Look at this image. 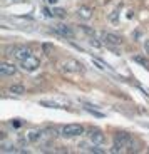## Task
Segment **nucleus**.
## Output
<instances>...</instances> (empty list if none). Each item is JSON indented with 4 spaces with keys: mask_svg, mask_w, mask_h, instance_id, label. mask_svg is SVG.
<instances>
[{
    "mask_svg": "<svg viewBox=\"0 0 149 154\" xmlns=\"http://www.w3.org/2000/svg\"><path fill=\"white\" fill-rule=\"evenodd\" d=\"M84 126H80V124H67L61 129V136L62 137H77V136L84 134Z\"/></svg>",
    "mask_w": 149,
    "mask_h": 154,
    "instance_id": "1",
    "label": "nucleus"
},
{
    "mask_svg": "<svg viewBox=\"0 0 149 154\" xmlns=\"http://www.w3.org/2000/svg\"><path fill=\"white\" fill-rule=\"evenodd\" d=\"M101 40H102L107 47H117V45L123 44L121 37L116 35V34H112V32H102V34H101Z\"/></svg>",
    "mask_w": 149,
    "mask_h": 154,
    "instance_id": "2",
    "label": "nucleus"
},
{
    "mask_svg": "<svg viewBox=\"0 0 149 154\" xmlns=\"http://www.w3.org/2000/svg\"><path fill=\"white\" fill-rule=\"evenodd\" d=\"M87 137L92 144H97V146H101V144L106 141V136L102 134L101 129H91V131L87 132Z\"/></svg>",
    "mask_w": 149,
    "mask_h": 154,
    "instance_id": "3",
    "label": "nucleus"
},
{
    "mask_svg": "<svg viewBox=\"0 0 149 154\" xmlns=\"http://www.w3.org/2000/svg\"><path fill=\"white\" fill-rule=\"evenodd\" d=\"M14 57H15L17 60L23 62V60H27L29 57H32V52H30V49H27V47H15V50H14Z\"/></svg>",
    "mask_w": 149,
    "mask_h": 154,
    "instance_id": "4",
    "label": "nucleus"
},
{
    "mask_svg": "<svg viewBox=\"0 0 149 154\" xmlns=\"http://www.w3.org/2000/svg\"><path fill=\"white\" fill-rule=\"evenodd\" d=\"M55 32H57L59 35H62V37H65V38H74L72 27L65 25V23H57V25H55Z\"/></svg>",
    "mask_w": 149,
    "mask_h": 154,
    "instance_id": "5",
    "label": "nucleus"
},
{
    "mask_svg": "<svg viewBox=\"0 0 149 154\" xmlns=\"http://www.w3.org/2000/svg\"><path fill=\"white\" fill-rule=\"evenodd\" d=\"M17 74V67L14 64H8V62H2L0 64V75L4 77H10Z\"/></svg>",
    "mask_w": 149,
    "mask_h": 154,
    "instance_id": "6",
    "label": "nucleus"
},
{
    "mask_svg": "<svg viewBox=\"0 0 149 154\" xmlns=\"http://www.w3.org/2000/svg\"><path fill=\"white\" fill-rule=\"evenodd\" d=\"M22 64V67L25 70H29V72H32V70H35L39 67V59H35V57H29L27 60H23V62H20Z\"/></svg>",
    "mask_w": 149,
    "mask_h": 154,
    "instance_id": "7",
    "label": "nucleus"
},
{
    "mask_svg": "<svg viewBox=\"0 0 149 154\" xmlns=\"http://www.w3.org/2000/svg\"><path fill=\"white\" fill-rule=\"evenodd\" d=\"M77 15L82 20H89L92 17V8L89 7V5H80V7L77 8Z\"/></svg>",
    "mask_w": 149,
    "mask_h": 154,
    "instance_id": "8",
    "label": "nucleus"
},
{
    "mask_svg": "<svg viewBox=\"0 0 149 154\" xmlns=\"http://www.w3.org/2000/svg\"><path fill=\"white\" fill-rule=\"evenodd\" d=\"M8 92L15 94V96H22V94H25V87H23L22 84H12L10 87H8Z\"/></svg>",
    "mask_w": 149,
    "mask_h": 154,
    "instance_id": "9",
    "label": "nucleus"
},
{
    "mask_svg": "<svg viewBox=\"0 0 149 154\" xmlns=\"http://www.w3.org/2000/svg\"><path fill=\"white\" fill-rule=\"evenodd\" d=\"M39 104L44 106V107H50V109H65V106L57 104V102H52V100H40Z\"/></svg>",
    "mask_w": 149,
    "mask_h": 154,
    "instance_id": "10",
    "label": "nucleus"
},
{
    "mask_svg": "<svg viewBox=\"0 0 149 154\" xmlns=\"http://www.w3.org/2000/svg\"><path fill=\"white\" fill-rule=\"evenodd\" d=\"M132 60H134V62H138V64H141V66H144V67H149V62L146 60V59H142L141 55H134Z\"/></svg>",
    "mask_w": 149,
    "mask_h": 154,
    "instance_id": "11",
    "label": "nucleus"
},
{
    "mask_svg": "<svg viewBox=\"0 0 149 154\" xmlns=\"http://www.w3.org/2000/svg\"><path fill=\"white\" fill-rule=\"evenodd\" d=\"M52 14L55 17H59V19H64V17H65V10H64V8H54Z\"/></svg>",
    "mask_w": 149,
    "mask_h": 154,
    "instance_id": "12",
    "label": "nucleus"
},
{
    "mask_svg": "<svg viewBox=\"0 0 149 154\" xmlns=\"http://www.w3.org/2000/svg\"><path fill=\"white\" fill-rule=\"evenodd\" d=\"M92 62H94L96 66H99L102 70H107V69H109V66H106V64H104V62H101L99 59H92Z\"/></svg>",
    "mask_w": 149,
    "mask_h": 154,
    "instance_id": "13",
    "label": "nucleus"
},
{
    "mask_svg": "<svg viewBox=\"0 0 149 154\" xmlns=\"http://www.w3.org/2000/svg\"><path fill=\"white\" fill-rule=\"evenodd\" d=\"M85 111H89L91 114L97 116V117H104V114H102V112H97V111H94V109H91V107H85Z\"/></svg>",
    "mask_w": 149,
    "mask_h": 154,
    "instance_id": "14",
    "label": "nucleus"
},
{
    "mask_svg": "<svg viewBox=\"0 0 149 154\" xmlns=\"http://www.w3.org/2000/svg\"><path fill=\"white\" fill-rule=\"evenodd\" d=\"M89 44H91L92 47H96V49H99V47H101V42H97V40H96L94 37H92L91 40H89Z\"/></svg>",
    "mask_w": 149,
    "mask_h": 154,
    "instance_id": "15",
    "label": "nucleus"
},
{
    "mask_svg": "<svg viewBox=\"0 0 149 154\" xmlns=\"http://www.w3.org/2000/svg\"><path fill=\"white\" fill-rule=\"evenodd\" d=\"M50 50H52V47H50L49 44H44V52H45V54H49Z\"/></svg>",
    "mask_w": 149,
    "mask_h": 154,
    "instance_id": "16",
    "label": "nucleus"
},
{
    "mask_svg": "<svg viewBox=\"0 0 149 154\" xmlns=\"http://www.w3.org/2000/svg\"><path fill=\"white\" fill-rule=\"evenodd\" d=\"M111 22H117V12H112V15H111Z\"/></svg>",
    "mask_w": 149,
    "mask_h": 154,
    "instance_id": "17",
    "label": "nucleus"
},
{
    "mask_svg": "<svg viewBox=\"0 0 149 154\" xmlns=\"http://www.w3.org/2000/svg\"><path fill=\"white\" fill-rule=\"evenodd\" d=\"M47 2H49V4H55V2H57V0H47Z\"/></svg>",
    "mask_w": 149,
    "mask_h": 154,
    "instance_id": "18",
    "label": "nucleus"
}]
</instances>
